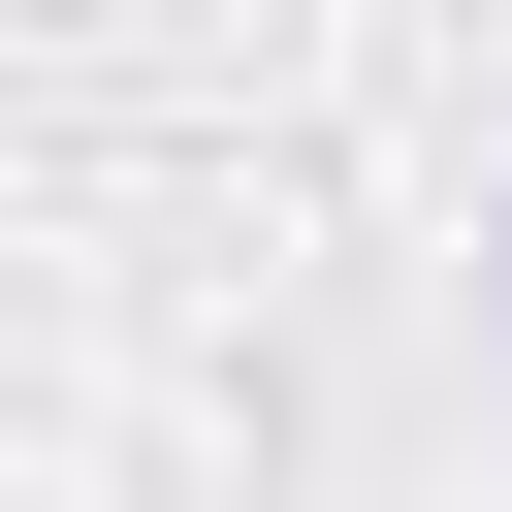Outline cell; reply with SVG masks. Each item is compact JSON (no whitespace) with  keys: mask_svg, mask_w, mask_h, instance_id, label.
<instances>
[{"mask_svg":"<svg viewBox=\"0 0 512 512\" xmlns=\"http://www.w3.org/2000/svg\"><path fill=\"white\" fill-rule=\"evenodd\" d=\"M480 320H512V224H480Z\"/></svg>","mask_w":512,"mask_h":512,"instance_id":"1","label":"cell"}]
</instances>
